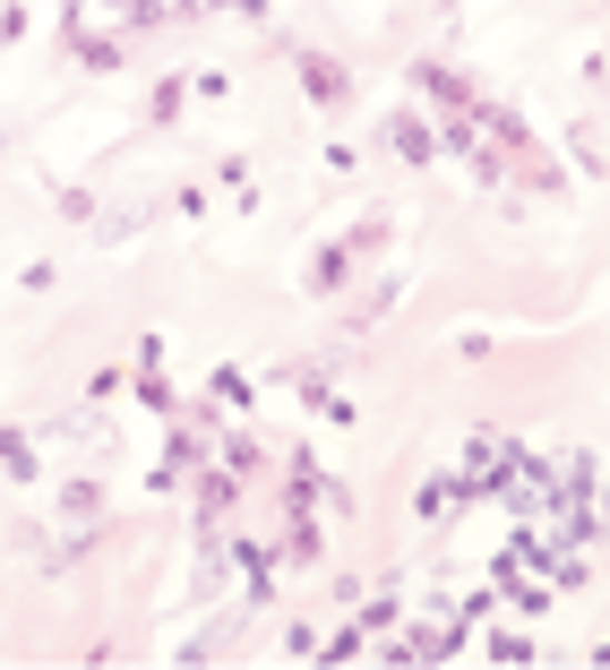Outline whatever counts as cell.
<instances>
[{"instance_id": "4", "label": "cell", "mask_w": 610, "mask_h": 670, "mask_svg": "<svg viewBox=\"0 0 610 670\" xmlns=\"http://www.w3.org/2000/svg\"><path fill=\"white\" fill-rule=\"evenodd\" d=\"M0 464H18V473H27V439H18V430H0Z\"/></svg>"}, {"instance_id": "3", "label": "cell", "mask_w": 610, "mask_h": 670, "mask_svg": "<svg viewBox=\"0 0 610 670\" xmlns=\"http://www.w3.org/2000/svg\"><path fill=\"white\" fill-rule=\"evenodd\" d=\"M344 284V250H319V267H310V292H336Z\"/></svg>"}, {"instance_id": "2", "label": "cell", "mask_w": 610, "mask_h": 670, "mask_svg": "<svg viewBox=\"0 0 610 670\" xmlns=\"http://www.w3.org/2000/svg\"><path fill=\"white\" fill-rule=\"evenodd\" d=\"M301 87H310V96H319V103H344V69H336V61H319V52H310V61H301Z\"/></svg>"}, {"instance_id": "1", "label": "cell", "mask_w": 610, "mask_h": 670, "mask_svg": "<svg viewBox=\"0 0 610 670\" xmlns=\"http://www.w3.org/2000/svg\"><path fill=\"white\" fill-rule=\"evenodd\" d=\"M387 138H396V156H413V163H430V156H439V138H430V129H421L413 112H396V121H387Z\"/></svg>"}]
</instances>
